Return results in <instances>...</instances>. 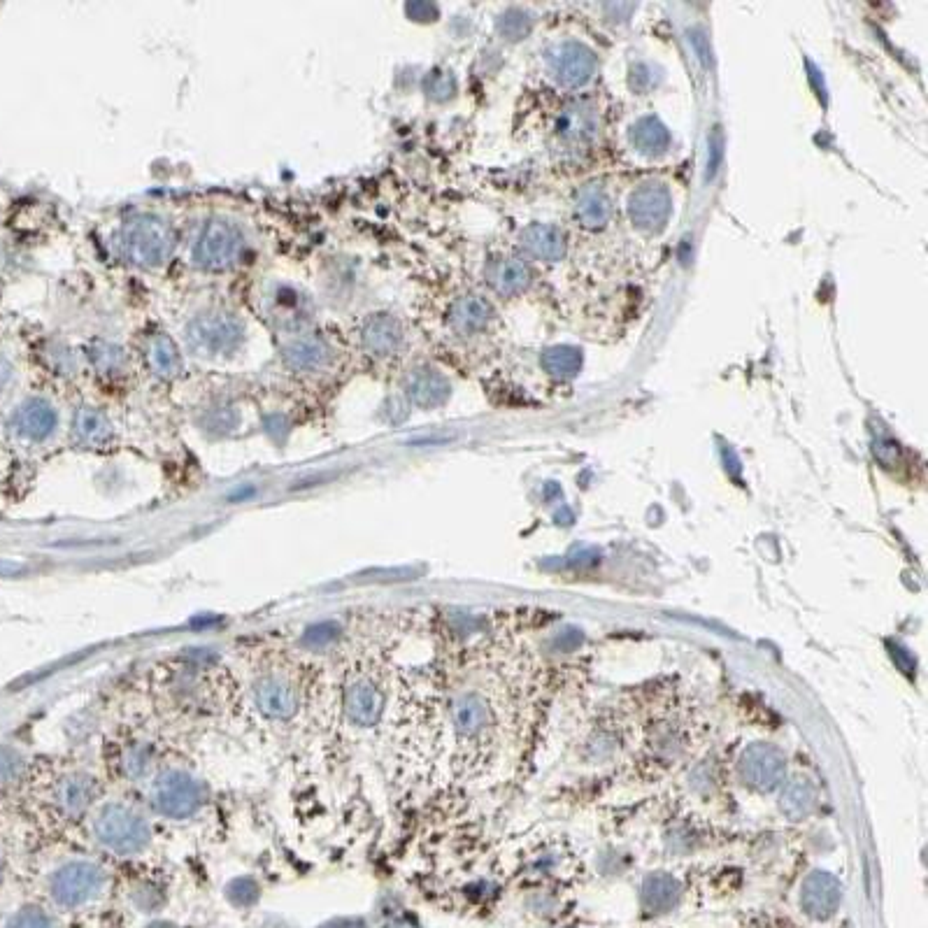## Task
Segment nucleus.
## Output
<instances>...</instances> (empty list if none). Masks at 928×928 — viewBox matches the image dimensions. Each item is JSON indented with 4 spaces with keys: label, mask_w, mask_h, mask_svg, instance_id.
<instances>
[{
    "label": "nucleus",
    "mask_w": 928,
    "mask_h": 928,
    "mask_svg": "<svg viewBox=\"0 0 928 928\" xmlns=\"http://www.w3.org/2000/svg\"><path fill=\"white\" fill-rule=\"evenodd\" d=\"M363 345L377 356L396 354L403 345V326L401 321L391 314H373L366 324H363Z\"/></svg>",
    "instance_id": "nucleus-18"
},
{
    "label": "nucleus",
    "mask_w": 928,
    "mask_h": 928,
    "mask_svg": "<svg viewBox=\"0 0 928 928\" xmlns=\"http://www.w3.org/2000/svg\"><path fill=\"white\" fill-rule=\"evenodd\" d=\"M245 238L228 219L207 221L194 247V261L203 270H226L240 261Z\"/></svg>",
    "instance_id": "nucleus-11"
},
{
    "label": "nucleus",
    "mask_w": 928,
    "mask_h": 928,
    "mask_svg": "<svg viewBox=\"0 0 928 928\" xmlns=\"http://www.w3.org/2000/svg\"><path fill=\"white\" fill-rule=\"evenodd\" d=\"M817 810V789L810 780H794L780 796V812L789 822H805Z\"/></svg>",
    "instance_id": "nucleus-22"
},
{
    "label": "nucleus",
    "mask_w": 928,
    "mask_h": 928,
    "mask_svg": "<svg viewBox=\"0 0 928 928\" xmlns=\"http://www.w3.org/2000/svg\"><path fill=\"white\" fill-rule=\"evenodd\" d=\"M149 801L163 819L184 822L194 817L205 803V784L191 770H159L149 784Z\"/></svg>",
    "instance_id": "nucleus-6"
},
{
    "label": "nucleus",
    "mask_w": 928,
    "mask_h": 928,
    "mask_svg": "<svg viewBox=\"0 0 928 928\" xmlns=\"http://www.w3.org/2000/svg\"><path fill=\"white\" fill-rule=\"evenodd\" d=\"M21 773H24V759L17 749L0 747V787L17 782Z\"/></svg>",
    "instance_id": "nucleus-32"
},
{
    "label": "nucleus",
    "mask_w": 928,
    "mask_h": 928,
    "mask_svg": "<svg viewBox=\"0 0 928 928\" xmlns=\"http://www.w3.org/2000/svg\"><path fill=\"white\" fill-rule=\"evenodd\" d=\"M454 77L445 73V70H435V73L426 80V94L435 98V101H447L454 94Z\"/></svg>",
    "instance_id": "nucleus-33"
},
{
    "label": "nucleus",
    "mask_w": 928,
    "mask_h": 928,
    "mask_svg": "<svg viewBox=\"0 0 928 928\" xmlns=\"http://www.w3.org/2000/svg\"><path fill=\"white\" fill-rule=\"evenodd\" d=\"M631 221L642 231H659L670 214V191L663 184L647 182L631 194L628 201Z\"/></svg>",
    "instance_id": "nucleus-15"
},
{
    "label": "nucleus",
    "mask_w": 928,
    "mask_h": 928,
    "mask_svg": "<svg viewBox=\"0 0 928 928\" xmlns=\"http://www.w3.org/2000/svg\"><path fill=\"white\" fill-rule=\"evenodd\" d=\"M489 319H491L489 303L477 296H463L452 305V310H449V324H452L454 331L461 335L480 333L482 328L489 324Z\"/></svg>",
    "instance_id": "nucleus-23"
},
{
    "label": "nucleus",
    "mask_w": 928,
    "mask_h": 928,
    "mask_svg": "<svg viewBox=\"0 0 928 928\" xmlns=\"http://www.w3.org/2000/svg\"><path fill=\"white\" fill-rule=\"evenodd\" d=\"M521 249L533 259L542 261H559L566 254V240L556 226L549 224H531L521 231Z\"/></svg>",
    "instance_id": "nucleus-19"
},
{
    "label": "nucleus",
    "mask_w": 928,
    "mask_h": 928,
    "mask_svg": "<svg viewBox=\"0 0 928 928\" xmlns=\"http://www.w3.org/2000/svg\"><path fill=\"white\" fill-rule=\"evenodd\" d=\"M94 361H96V366L103 370H114L121 363V354H119V349H114L110 345H101L98 349H94Z\"/></svg>",
    "instance_id": "nucleus-36"
},
{
    "label": "nucleus",
    "mask_w": 928,
    "mask_h": 928,
    "mask_svg": "<svg viewBox=\"0 0 928 928\" xmlns=\"http://www.w3.org/2000/svg\"><path fill=\"white\" fill-rule=\"evenodd\" d=\"M56 424H59L56 410L47 401H42V398L26 401L12 417V426L17 435L31 442L47 440L56 431Z\"/></svg>",
    "instance_id": "nucleus-17"
},
{
    "label": "nucleus",
    "mask_w": 928,
    "mask_h": 928,
    "mask_svg": "<svg viewBox=\"0 0 928 928\" xmlns=\"http://www.w3.org/2000/svg\"><path fill=\"white\" fill-rule=\"evenodd\" d=\"M226 670L203 656H182L159 670L156 689L163 701L184 717H210L221 708L231 691L226 689Z\"/></svg>",
    "instance_id": "nucleus-2"
},
{
    "label": "nucleus",
    "mask_w": 928,
    "mask_h": 928,
    "mask_svg": "<svg viewBox=\"0 0 928 928\" xmlns=\"http://www.w3.org/2000/svg\"><path fill=\"white\" fill-rule=\"evenodd\" d=\"M740 780L747 784L752 791L759 794H770L780 787L787 773V759L775 745H766V742H756V745L747 747L738 761Z\"/></svg>",
    "instance_id": "nucleus-12"
},
{
    "label": "nucleus",
    "mask_w": 928,
    "mask_h": 928,
    "mask_svg": "<svg viewBox=\"0 0 928 928\" xmlns=\"http://www.w3.org/2000/svg\"><path fill=\"white\" fill-rule=\"evenodd\" d=\"M328 928H361V926H356V924H347V922H342V924H333V926H328Z\"/></svg>",
    "instance_id": "nucleus-37"
},
{
    "label": "nucleus",
    "mask_w": 928,
    "mask_h": 928,
    "mask_svg": "<svg viewBox=\"0 0 928 928\" xmlns=\"http://www.w3.org/2000/svg\"><path fill=\"white\" fill-rule=\"evenodd\" d=\"M156 763H159V752H156V747L147 738L131 735V738H124V742L114 747L112 768L117 770L121 780L131 784L145 782L156 775Z\"/></svg>",
    "instance_id": "nucleus-13"
},
{
    "label": "nucleus",
    "mask_w": 928,
    "mask_h": 928,
    "mask_svg": "<svg viewBox=\"0 0 928 928\" xmlns=\"http://www.w3.org/2000/svg\"><path fill=\"white\" fill-rule=\"evenodd\" d=\"M542 366L559 380H570L582 366V356L573 347H552L542 354Z\"/></svg>",
    "instance_id": "nucleus-29"
},
{
    "label": "nucleus",
    "mask_w": 928,
    "mask_h": 928,
    "mask_svg": "<svg viewBox=\"0 0 928 928\" xmlns=\"http://www.w3.org/2000/svg\"><path fill=\"white\" fill-rule=\"evenodd\" d=\"M528 31H531V19H528L526 14L508 12L501 19V33L505 35V38H510V40L524 38Z\"/></svg>",
    "instance_id": "nucleus-35"
},
{
    "label": "nucleus",
    "mask_w": 928,
    "mask_h": 928,
    "mask_svg": "<svg viewBox=\"0 0 928 928\" xmlns=\"http://www.w3.org/2000/svg\"><path fill=\"white\" fill-rule=\"evenodd\" d=\"M0 868H3V859H0Z\"/></svg>",
    "instance_id": "nucleus-38"
},
{
    "label": "nucleus",
    "mask_w": 928,
    "mask_h": 928,
    "mask_svg": "<svg viewBox=\"0 0 928 928\" xmlns=\"http://www.w3.org/2000/svg\"><path fill=\"white\" fill-rule=\"evenodd\" d=\"M121 245L135 266L156 268L170 259L175 249V233L166 221L154 214L133 217L121 233Z\"/></svg>",
    "instance_id": "nucleus-7"
},
{
    "label": "nucleus",
    "mask_w": 928,
    "mask_h": 928,
    "mask_svg": "<svg viewBox=\"0 0 928 928\" xmlns=\"http://www.w3.org/2000/svg\"><path fill=\"white\" fill-rule=\"evenodd\" d=\"M147 363L159 377H173L182 368L175 342L166 333H156L147 340Z\"/></svg>",
    "instance_id": "nucleus-26"
},
{
    "label": "nucleus",
    "mask_w": 928,
    "mask_h": 928,
    "mask_svg": "<svg viewBox=\"0 0 928 928\" xmlns=\"http://www.w3.org/2000/svg\"><path fill=\"white\" fill-rule=\"evenodd\" d=\"M245 338V326L238 317L228 312H205L191 319L187 326L189 347L196 354L219 356L233 352Z\"/></svg>",
    "instance_id": "nucleus-10"
},
{
    "label": "nucleus",
    "mask_w": 928,
    "mask_h": 928,
    "mask_svg": "<svg viewBox=\"0 0 928 928\" xmlns=\"http://www.w3.org/2000/svg\"><path fill=\"white\" fill-rule=\"evenodd\" d=\"M559 126H561V128H559V133H561L566 140H582V138H587V135L591 133V119H589V114H587V112H582L580 107H570V110L561 117V124H559Z\"/></svg>",
    "instance_id": "nucleus-31"
},
{
    "label": "nucleus",
    "mask_w": 928,
    "mask_h": 928,
    "mask_svg": "<svg viewBox=\"0 0 928 928\" xmlns=\"http://www.w3.org/2000/svg\"><path fill=\"white\" fill-rule=\"evenodd\" d=\"M94 838L98 845L117 856H138L152 842V826L131 803L101 805L94 817Z\"/></svg>",
    "instance_id": "nucleus-4"
},
{
    "label": "nucleus",
    "mask_w": 928,
    "mask_h": 928,
    "mask_svg": "<svg viewBox=\"0 0 928 928\" xmlns=\"http://www.w3.org/2000/svg\"><path fill=\"white\" fill-rule=\"evenodd\" d=\"M842 887L831 873L824 870H815L808 875L801 889V908L808 917L817 919V922H826L831 919L840 908Z\"/></svg>",
    "instance_id": "nucleus-16"
},
{
    "label": "nucleus",
    "mask_w": 928,
    "mask_h": 928,
    "mask_svg": "<svg viewBox=\"0 0 928 928\" xmlns=\"http://www.w3.org/2000/svg\"><path fill=\"white\" fill-rule=\"evenodd\" d=\"M328 356H331V349H328L324 340L314 338V335L298 338L284 349V361H287V366L298 370V373H312V370L324 368Z\"/></svg>",
    "instance_id": "nucleus-24"
},
{
    "label": "nucleus",
    "mask_w": 928,
    "mask_h": 928,
    "mask_svg": "<svg viewBox=\"0 0 928 928\" xmlns=\"http://www.w3.org/2000/svg\"><path fill=\"white\" fill-rule=\"evenodd\" d=\"M101 784L89 770L70 768L61 770L49 787V808L61 822H77L98 803Z\"/></svg>",
    "instance_id": "nucleus-8"
},
{
    "label": "nucleus",
    "mask_w": 928,
    "mask_h": 928,
    "mask_svg": "<svg viewBox=\"0 0 928 928\" xmlns=\"http://www.w3.org/2000/svg\"><path fill=\"white\" fill-rule=\"evenodd\" d=\"M549 68H552L559 84L575 89L591 80L596 70V59L591 49L580 45V42H563L549 54Z\"/></svg>",
    "instance_id": "nucleus-14"
},
{
    "label": "nucleus",
    "mask_w": 928,
    "mask_h": 928,
    "mask_svg": "<svg viewBox=\"0 0 928 928\" xmlns=\"http://www.w3.org/2000/svg\"><path fill=\"white\" fill-rule=\"evenodd\" d=\"M7 928H56L52 917L45 915V912L38 908H26L21 910L19 915L12 917V922L7 924Z\"/></svg>",
    "instance_id": "nucleus-34"
},
{
    "label": "nucleus",
    "mask_w": 928,
    "mask_h": 928,
    "mask_svg": "<svg viewBox=\"0 0 928 928\" xmlns=\"http://www.w3.org/2000/svg\"><path fill=\"white\" fill-rule=\"evenodd\" d=\"M105 877V870L94 861H68L52 875L49 891L61 908H82L103 894Z\"/></svg>",
    "instance_id": "nucleus-9"
},
{
    "label": "nucleus",
    "mask_w": 928,
    "mask_h": 928,
    "mask_svg": "<svg viewBox=\"0 0 928 928\" xmlns=\"http://www.w3.org/2000/svg\"><path fill=\"white\" fill-rule=\"evenodd\" d=\"M487 282L498 294L512 296L526 289L531 282V270L521 259H494L487 266Z\"/></svg>",
    "instance_id": "nucleus-21"
},
{
    "label": "nucleus",
    "mask_w": 928,
    "mask_h": 928,
    "mask_svg": "<svg viewBox=\"0 0 928 928\" xmlns=\"http://www.w3.org/2000/svg\"><path fill=\"white\" fill-rule=\"evenodd\" d=\"M252 698L261 715L275 722H291L308 701V680L289 656L268 654L252 670Z\"/></svg>",
    "instance_id": "nucleus-3"
},
{
    "label": "nucleus",
    "mask_w": 928,
    "mask_h": 928,
    "mask_svg": "<svg viewBox=\"0 0 928 928\" xmlns=\"http://www.w3.org/2000/svg\"><path fill=\"white\" fill-rule=\"evenodd\" d=\"M575 214L582 226H587V228L605 226L612 214L610 196L605 194V189L598 187V184H587V187H582L580 194H577Z\"/></svg>",
    "instance_id": "nucleus-25"
},
{
    "label": "nucleus",
    "mask_w": 928,
    "mask_h": 928,
    "mask_svg": "<svg viewBox=\"0 0 928 928\" xmlns=\"http://www.w3.org/2000/svg\"><path fill=\"white\" fill-rule=\"evenodd\" d=\"M631 140H633V145H635V149H638V152L647 154V156H656V154L666 152V149H668L670 133H668V128L661 124V121H656L652 117H645V119H640L638 124H635L633 133H631Z\"/></svg>",
    "instance_id": "nucleus-28"
},
{
    "label": "nucleus",
    "mask_w": 928,
    "mask_h": 928,
    "mask_svg": "<svg viewBox=\"0 0 928 928\" xmlns=\"http://www.w3.org/2000/svg\"><path fill=\"white\" fill-rule=\"evenodd\" d=\"M440 722H445L447 735L456 752V768H480L501 731V710L489 691L470 687L447 696Z\"/></svg>",
    "instance_id": "nucleus-1"
},
{
    "label": "nucleus",
    "mask_w": 928,
    "mask_h": 928,
    "mask_svg": "<svg viewBox=\"0 0 928 928\" xmlns=\"http://www.w3.org/2000/svg\"><path fill=\"white\" fill-rule=\"evenodd\" d=\"M677 884L666 875H656L645 884V903L652 910H666L675 903Z\"/></svg>",
    "instance_id": "nucleus-30"
},
{
    "label": "nucleus",
    "mask_w": 928,
    "mask_h": 928,
    "mask_svg": "<svg viewBox=\"0 0 928 928\" xmlns=\"http://www.w3.org/2000/svg\"><path fill=\"white\" fill-rule=\"evenodd\" d=\"M408 396L419 408H438L449 398V382L431 368H417L408 377Z\"/></svg>",
    "instance_id": "nucleus-20"
},
{
    "label": "nucleus",
    "mask_w": 928,
    "mask_h": 928,
    "mask_svg": "<svg viewBox=\"0 0 928 928\" xmlns=\"http://www.w3.org/2000/svg\"><path fill=\"white\" fill-rule=\"evenodd\" d=\"M384 705H387V682L370 663H359L342 677L340 708L349 726L373 728L380 724Z\"/></svg>",
    "instance_id": "nucleus-5"
},
{
    "label": "nucleus",
    "mask_w": 928,
    "mask_h": 928,
    "mask_svg": "<svg viewBox=\"0 0 928 928\" xmlns=\"http://www.w3.org/2000/svg\"><path fill=\"white\" fill-rule=\"evenodd\" d=\"M75 435L84 445L101 447L112 438V426L101 410L80 408L75 414Z\"/></svg>",
    "instance_id": "nucleus-27"
}]
</instances>
